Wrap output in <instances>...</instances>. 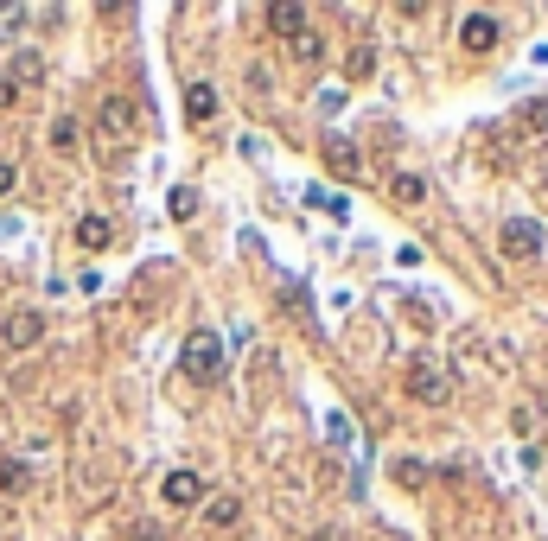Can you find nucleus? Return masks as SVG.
I'll return each mask as SVG.
<instances>
[{
  "instance_id": "obj_15",
  "label": "nucleus",
  "mask_w": 548,
  "mask_h": 541,
  "mask_svg": "<svg viewBox=\"0 0 548 541\" xmlns=\"http://www.w3.org/2000/svg\"><path fill=\"white\" fill-rule=\"evenodd\" d=\"M389 198H396V204H421L427 185L415 179V172H396V179H389Z\"/></svg>"
},
{
  "instance_id": "obj_14",
  "label": "nucleus",
  "mask_w": 548,
  "mask_h": 541,
  "mask_svg": "<svg viewBox=\"0 0 548 541\" xmlns=\"http://www.w3.org/2000/svg\"><path fill=\"white\" fill-rule=\"evenodd\" d=\"M185 115H192V121L217 115V90H211V83H192V90H185Z\"/></svg>"
},
{
  "instance_id": "obj_3",
  "label": "nucleus",
  "mask_w": 548,
  "mask_h": 541,
  "mask_svg": "<svg viewBox=\"0 0 548 541\" xmlns=\"http://www.w3.org/2000/svg\"><path fill=\"white\" fill-rule=\"evenodd\" d=\"M498 242H504L510 261H536L542 255V223L536 217H510L504 230H498Z\"/></svg>"
},
{
  "instance_id": "obj_18",
  "label": "nucleus",
  "mask_w": 548,
  "mask_h": 541,
  "mask_svg": "<svg viewBox=\"0 0 548 541\" xmlns=\"http://www.w3.org/2000/svg\"><path fill=\"white\" fill-rule=\"evenodd\" d=\"M51 147H58V153H71V147H77V121H71V115L51 121Z\"/></svg>"
},
{
  "instance_id": "obj_23",
  "label": "nucleus",
  "mask_w": 548,
  "mask_h": 541,
  "mask_svg": "<svg viewBox=\"0 0 548 541\" xmlns=\"http://www.w3.org/2000/svg\"><path fill=\"white\" fill-rule=\"evenodd\" d=\"M128 541H166V529H160V522H134Z\"/></svg>"
},
{
  "instance_id": "obj_2",
  "label": "nucleus",
  "mask_w": 548,
  "mask_h": 541,
  "mask_svg": "<svg viewBox=\"0 0 548 541\" xmlns=\"http://www.w3.org/2000/svg\"><path fill=\"white\" fill-rule=\"evenodd\" d=\"M402 389L421 401V408H440V401L453 395V376L440 370L434 357H408V370H402Z\"/></svg>"
},
{
  "instance_id": "obj_25",
  "label": "nucleus",
  "mask_w": 548,
  "mask_h": 541,
  "mask_svg": "<svg viewBox=\"0 0 548 541\" xmlns=\"http://www.w3.org/2000/svg\"><path fill=\"white\" fill-rule=\"evenodd\" d=\"M13 185H20V166H7V160H0V198H7Z\"/></svg>"
},
{
  "instance_id": "obj_26",
  "label": "nucleus",
  "mask_w": 548,
  "mask_h": 541,
  "mask_svg": "<svg viewBox=\"0 0 548 541\" xmlns=\"http://www.w3.org/2000/svg\"><path fill=\"white\" fill-rule=\"evenodd\" d=\"M313 541H338V535H325V529H319V535H313Z\"/></svg>"
},
{
  "instance_id": "obj_1",
  "label": "nucleus",
  "mask_w": 548,
  "mask_h": 541,
  "mask_svg": "<svg viewBox=\"0 0 548 541\" xmlns=\"http://www.w3.org/2000/svg\"><path fill=\"white\" fill-rule=\"evenodd\" d=\"M224 338H217V331H192V338H185V351H179V370L192 376V382H224Z\"/></svg>"
},
{
  "instance_id": "obj_13",
  "label": "nucleus",
  "mask_w": 548,
  "mask_h": 541,
  "mask_svg": "<svg viewBox=\"0 0 548 541\" xmlns=\"http://www.w3.org/2000/svg\"><path fill=\"white\" fill-rule=\"evenodd\" d=\"M236 516H243V497H204V522L211 529H230Z\"/></svg>"
},
{
  "instance_id": "obj_17",
  "label": "nucleus",
  "mask_w": 548,
  "mask_h": 541,
  "mask_svg": "<svg viewBox=\"0 0 548 541\" xmlns=\"http://www.w3.org/2000/svg\"><path fill=\"white\" fill-rule=\"evenodd\" d=\"M294 58H300V64H319V58H325V39H319V32H300V39H294Z\"/></svg>"
},
{
  "instance_id": "obj_5",
  "label": "nucleus",
  "mask_w": 548,
  "mask_h": 541,
  "mask_svg": "<svg viewBox=\"0 0 548 541\" xmlns=\"http://www.w3.org/2000/svg\"><path fill=\"white\" fill-rule=\"evenodd\" d=\"M325 172H332V179H357V172H364V153H357L345 134H325Z\"/></svg>"
},
{
  "instance_id": "obj_6",
  "label": "nucleus",
  "mask_w": 548,
  "mask_h": 541,
  "mask_svg": "<svg viewBox=\"0 0 548 541\" xmlns=\"http://www.w3.org/2000/svg\"><path fill=\"white\" fill-rule=\"evenodd\" d=\"M0 338H7V351H32V344H39L45 338V319H39V312H7V325H0Z\"/></svg>"
},
{
  "instance_id": "obj_24",
  "label": "nucleus",
  "mask_w": 548,
  "mask_h": 541,
  "mask_svg": "<svg viewBox=\"0 0 548 541\" xmlns=\"http://www.w3.org/2000/svg\"><path fill=\"white\" fill-rule=\"evenodd\" d=\"M7 26H26V7H0V39H7Z\"/></svg>"
},
{
  "instance_id": "obj_8",
  "label": "nucleus",
  "mask_w": 548,
  "mask_h": 541,
  "mask_svg": "<svg viewBox=\"0 0 548 541\" xmlns=\"http://www.w3.org/2000/svg\"><path fill=\"white\" fill-rule=\"evenodd\" d=\"M498 39H504V26L491 20V13H466V26H459V45L466 51H491Z\"/></svg>"
},
{
  "instance_id": "obj_12",
  "label": "nucleus",
  "mask_w": 548,
  "mask_h": 541,
  "mask_svg": "<svg viewBox=\"0 0 548 541\" xmlns=\"http://www.w3.org/2000/svg\"><path fill=\"white\" fill-rule=\"evenodd\" d=\"M268 26L281 32V39H300V32H306V7H287V0H281V7H268Z\"/></svg>"
},
{
  "instance_id": "obj_10",
  "label": "nucleus",
  "mask_w": 548,
  "mask_h": 541,
  "mask_svg": "<svg viewBox=\"0 0 548 541\" xmlns=\"http://www.w3.org/2000/svg\"><path fill=\"white\" fill-rule=\"evenodd\" d=\"M389 478H396L402 491H427V484H434V471H427L421 459H389Z\"/></svg>"
},
{
  "instance_id": "obj_19",
  "label": "nucleus",
  "mask_w": 548,
  "mask_h": 541,
  "mask_svg": "<svg viewBox=\"0 0 548 541\" xmlns=\"http://www.w3.org/2000/svg\"><path fill=\"white\" fill-rule=\"evenodd\" d=\"M517 121H523V128H548V96H536V102H523V109H517Z\"/></svg>"
},
{
  "instance_id": "obj_11",
  "label": "nucleus",
  "mask_w": 548,
  "mask_h": 541,
  "mask_svg": "<svg viewBox=\"0 0 548 541\" xmlns=\"http://www.w3.org/2000/svg\"><path fill=\"white\" fill-rule=\"evenodd\" d=\"M77 242H83L90 255H102V249L115 242V223H109V217H83V223H77Z\"/></svg>"
},
{
  "instance_id": "obj_7",
  "label": "nucleus",
  "mask_w": 548,
  "mask_h": 541,
  "mask_svg": "<svg viewBox=\"0 0 548 541\" xmlns=\"http://www.w3.org/2000/svg\"><path fill=\"white\" fill-rule=\"evenodd\" d=\"M160 497L173 503V510H192V503H204V478H198V471H166Z\"/></svg>"
},
{
  "instance_id": "obj_16",
  "label": "nucleus",
  "mask_w": 548,
  "mask_h": 541,
  "mask_svg": "<svg viewBox=\"0 0 548 541\" xmlns=\"http://www.w3.org/2000/svg\"><path fill=\"white\" fill-rule=\"evenodd\" d=\"M26 484H32V471H26L20 459H0V491H7V497H20Z\"/></svg>"
},
{
  "instance_id": "obj_4",
  "label": "nucleus",
  "mask_w": 548,
  "mask_h": 541,
  "mask_svg": "<svg viewBox=\"0 0 548 541\" xmlns=\"http://www.w3.org/2000/svg\"><path fill=\"white\" fill-rule=\"evenodd\" d=\"M96 128L109 134V141H134L141 115H134V102H128V96H102V109H96Z\"/></svg>"
},
{
  "instance_id": "obj_22",
  "label": "nucleus",
  "mask_w": 548,
  "mask_h": 541,
  "mask_svg": "<svg viewBox=\"0 0 548 541\" xmlns=\"http://www.w3.org/2000/svg\"><path fill=\"white\" fill-rule=\"evenodd\" d=\"M325 433H332V446H351V440H357V433H351V421H345V414H332V421H325Z\"/></svg>"
},
{
  "instance_id": "obj_21",
  "label": "nucleus",
  "mask_w": 548,
  "mask_h": 541,
  "mask_svg": "<svg viewBox=\"0 0 548 541\" xmlns=\"http://www.w3.org/2000/svg\"><path fill=\"white\" fill-rule=\"evenodd\" d=\"M192 211H198V191L179 185V191H173V217H192Z\"/></svg>"
},
{
  "instance_id": "obj_9",
  "label": "nucleus",
  "mask_w": 548,
  "mask_h": 541,
  "mask_svg": "<svg viewBox=\"0 0 548 541\" xmlns=\"http://www.w3.org/2000/svg\"><path fill=\"white\" fill-rule=\"evenodd\" d=\"M0 77H7L13 90H26V83H39V77H45V58H39V51H20V58H13Z\"/></svg>"
},
{
  "instance_id": "obj_20",
  "label": "nucleus",
  "mask_w": 548,
  "mask_h": 541,
  "mask_svg": "<svg viewBox=\"0 0 548 541\" xmlns=\"http://www.w3.org/2000/svg\"><path fill=\"white\" fill-rule=\"evenodd\" d=\"M370 71H376V51L357 45V51H351V77H370Z\"/></svg>"
}]
</instances>
